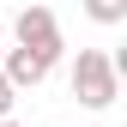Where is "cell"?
<instances>
[{"label":"cell","instance_id":"obj_1","mask_svg":"<svg viewBox=\"0 0 127 127\" xmlns=\"http://www.w3.org/2000/svg\"><path fill=\"white\" fill-rule=\"evenodd\" d=\"M67 85H73V97L85 103V109H109V103L121 97V73H115V61H109L103 49H79Z\"/></svg>","mask_w":127,"mask_h":127},{"label":"cell","instance_id":"obj_2","mask_svg":"<svg viewBox=\"0 0 127 127\" xmlns=\"http://www.w3.org/2000/svg\"><path fill=\"white\" fill-rule=\"evenodd\" d=\"M12 36H18L24 49L55 55V61H61V49H67V42H61V24H55V12H49V6H24L18 18H12Z\"/></svg>","mask_w":127,"mask_h":127},{"label":"cell","instance_id":"obj_4","mask_svg":"<svg viewBox=\"0 0 127 127\" xmlns=\"http://www.w3.org/2000/svg\"><path fill=\"white\" fill-rule=\"evenodd\" d=\"M85 18H97V24H127V0H85Z\"/></svg>","mask_w":127,"mask_h":127},{"label":"cell","instance_id":"obj_6","mask_svg":"<svg viewBox=\"0 0 127 127\" xmlns=\"http://www.w3.org/2000/svg\"><path fill=\"white\" fill-rule=\"evenodd\" d=\"M0 127H18V121H12V115H0Z\"/></svg>","mask_w":127,"mask_h":127},{"label":"cell","instance_id":"obj_3","mask_svg":"<svg viewBox=\"0 0 127 127\" xmlns=\"http://www.w3.org/2000/svg\"><path fill=\"white\" fill-rule=\"evenodd\" d=\"M0 73H6L18 91H36L42 79L55 73V55H42V49H24V42H18V49H0Z\"/></svg>","mask_w":127,"mask_h":127},{"label":"cell","instance_id":"obj_5","mask_svg":"<svg viewBox=\"0 0 127 127\" xmlns=\"http://www.w3.org/2000/svg\"><path fill=\"white\" fill-rule=\"evenodd\" d=\"M12 103H18V85H12V79L0 73V115H12Z\"/></svg>","mask_w":127,"mask_h":127}]
</instances>
